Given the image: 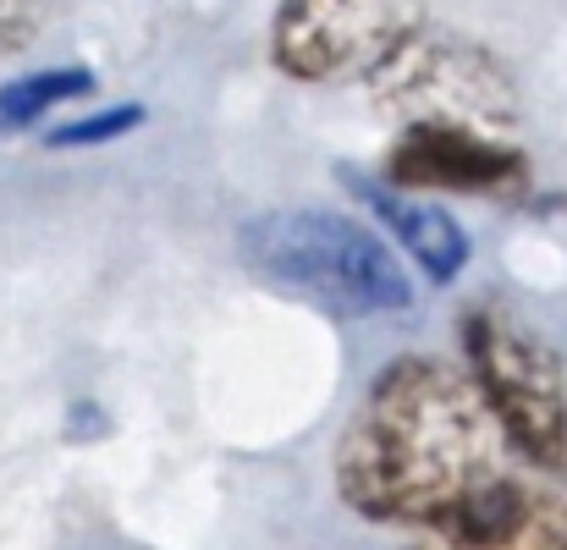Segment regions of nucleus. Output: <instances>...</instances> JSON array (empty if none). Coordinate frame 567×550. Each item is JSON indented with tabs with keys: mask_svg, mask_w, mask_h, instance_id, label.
I'll use <instances>...</instances> for the list:
<instances>
[{
	"mask_svg": "<svg viewBox=\"0 0 567 550\" xmlns=\"http://www.w3.org/2000/svg\"><path fill=\"white\" fill-rule=\"evenodd\" d=\"M502 479V429L468 374L402 353L380 369L337 446V490L370 523L435 529Z\"/></svg>",
	"mask_w": 567,
	"mask_h": 550,
	"instance_id": "nucleus-1",
	"label": "nucleus"
},
{
	"mask_svg": "<svg viewBox=\"0 0 567 550\" xmlns=\"http://www.w3.org/2000/svg\"><path fill=\"white\" fill-rule=\"evenodd\" d=\"M243 264L287 292L303 298L337 320H375V314H402L413 303L408 270L375 231L353 215L337 209H265L243 220L237 231Z\"/></svg>",
	"mask_w": 567,
	"mask_h": 550,
	"instance_id": "nucleus-2",
	"label": "nucleus"
},
{
	"mask_svg": "<svg viewBox=\"0 0 567 550\" xmlns=\"http://www.w3.org/2000/svg\"><path fill=\"white\" fill-rule=\"evenodd\" d=\"M463 359L468 380L496 418L502 440L535 463V468H563L567 452V369L563 359L513 314L502 309H474L463 320Z\"/></svg>",
	"mask_w": 567,
	"mask_h": 550,
	"instance_id": "nucleus-3",
	"label": "nucleus"
},
{
	"mask_svg": "<svg viewBox=\"0 0 567 550\" xmlns=\"http://www.w3.org/2000/svg\"><path fill=\"white\" fill-rule=\"evenodd\" d=\"M370 89L402 122H463L507 127L518 116V83L507 66L457 33H413L385 66L370 72Z\"/></svg>",
	"mask_w": 567,
	"mask_h": 550,
	"instance_id": "nucleus-4",
	"label": "nucleus"
},
{
	"mask_svg": "<svg viewBox=\"0 0 567 550\" xmlns=\"http://www.w3.org/2000/svg\"><path fill=\"white\" fill-rule=\"evenodd\" d=\"M424 28V0H281L270 55L298 83H348L385 66Z\"/></svg>",
	"mask_w": 567,
	"mask_h": 550,
	"instance_id": "nucleus-5",
	"label": "nucleus"
},
{
	"mask_svg": "<svg viewBox=\"0 0 567 550\" xmlns=\"http://www.w3.org/2000/svg\"><path fill=\"white\" fill-rule=\"evenodd\" d=\"M385 177L402 193H480L507 198L529 183V160L463 122H408L385 155Z\"/></svg>",
	"mask_w": 567,
	"mask_h": 550,
	"instance_id": "nucleus-6",
	"label": "nucleus"
},
{
	"mask_svg": "<svg viewBox=\"0 0 567 550\" xmlns=\"http://www.w3.org/2000/svg\"><path fill=\"white\" fill-rule=\"evenodd\" d=\"M419 535V550H567V501L502 474L446 523Z\"/></svg>",
	"mask_w": 567,
	"mask_h": 550,
	"instance_id": "nucleus-7",
	"label": "nucleus"
},
{
	"mask_svg": "<svg viewBox=\"0 0 567 550\" xmlns=\"http://www.w3.org/2000/svg\"><path fill=\"white\" fill-rule=\"evenodd\" d=\"M364 204L380 215V226L402 242V253L435 281H457L463 264H468V231L430 198H413L402 187H364Z\"/></svg>",
	"mask_w": 567,
	"mask_h": 550,
	"instance_id": "nucleus-8",
	"label": "nucleus"
},
{
	"mask_svg": "<svg viewBox=\"0 0 567 550\" xmlns=\"http://www.w3.org/2000/svg\"><path fill=\"white\" fill-rule=\"evenodd\" d=\"M78 94H94L89 66H44V72H22V77L0 83V138L28 133L33 122H44L55 105H66Z\"/></svg>",
	"mask_w": 567,
	"mask_h": 550,
	"instance_id": "nucleus-9",
	"label": "nucleus"
},
{
	"mask_svg": "<svg viewBox=\"0 0 567 550\" xmlns=\"http://www.w3.org/2000/svg\"><path fill=\"white\" fill-rule=\"evenodd\" d=\"M144 116H150L144 105H105V111H94V116H78V122L55 127L44 144H50V149H100V144H116V138L138 133Z\"/></svg>",
	"mask_w": 567,
	"mask_h": 550,
	"instance_id": "nucleus-10",
	"label": "nucleus"
},
{
	"mask_svg": "<svg viewBox=\"0 0 567 550\" xmlns=\"http://www.w3.org/2000/svg\"><path fill=\"white\" fill-rule=\"evenodd\" d=\"M44 17H50V0H0V55L33 44Z\"/></svg>",
	"mask_w": 567,
	"mask_h": 550,
	"instance_id": "nucleus-11",
	"label": "nucleus"
},
{
	"mask_svg": "<svg viewBox=\"0 0 567 550\" xmlns=\"http://www.w3.org/2000/svg\"><path fill=\"white\" fill-rule=\"evenodd\" d=\"M557 474H567V452H563V468H557Z\"/></svg>",
	"mask_w": 567,
	"mask_h": 550,
	"instance_id": "nucleus-12",
	"label": "nucleus"
}]
</instances>
